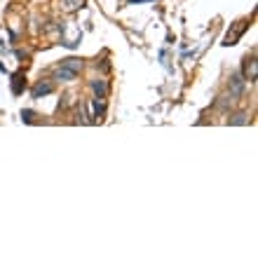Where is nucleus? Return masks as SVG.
Masks as SVG:
<instances>
[{
  "label": "nucleus",
  "instance_id": "1",
  "mask_svg": "<svg viewBox=\"0 0 258 258\" xmlns=\"http://www.w3.org/2000/svg\"><path fill=\"white\" fill-rule=\"evenodd\" d=\"M54 92V85L49 80H40L38 85L33 87V99H40V96H47V94H52Z\"/></svg>",
  "mask_w": 258,
  "mask_h": 258
},
{
  "label": "nucleus",
  "instance_id": "2",
  "mask_svg": "<svg viewBox=\"0 0 258 258\" xmlns=\"http://www.w3.org/2000/svg\"><path fill=\"white\" fill-rule=\"evenodd\" d=\"M242 94H244V80H242V75H232L230 78V96L239 99Z\"/></svg>",
  "mask_w": 258,
  "mask_h": 258
},
{
  "label": "nucleus",
  "instance_id": "3",
  "mask_svg": "<svg viewBox=\"0 0 258 258\" xmlns=\"http://www.w3.org/2000/svg\"><path fill=\"white\" fill-rule=\"evenodd\" d=\"M63 7V12H78L82 7L87 5V0H59Z\"/></svg>",
  "mask_w": 258,
  "mask_h": 258
},
{
  "label": "nucleus",
  "instance_id": "4",
  "mask_svg": "<svg viewBox=\"0 0 258 258\" xmlns=\"http://www.w3.org/2000/svg\"><path fill=\"white\" fill-rule=\"evenodd\" d=\"M75 71H71V68H66V66H59L54 71V78L56 80H63V82H71V80H75Z\"/></svg>",
  "mask_w": 258,
  "mask_h": 258
},
{
  "label": "nucleus",
  "instance_id": "5",
  "mask_svg": "<svg viewBox=\"0 0 258 258\" xmlns=\"http://www.w3.org/2000/svg\"><path fill=\"white\" fill-rule=\"evenodd\" d=\"M246 26H249L246 21H239V26L235 28L232 33H228V38H225V42H223V45H235V42H237V38H239V35H242V33H244V31H246Z\"/></svg>",
  "mask_w": 258,
  "mask_h": 258
},
{
  "label": "nucleus",
  "instance_id": "6",
  "mask_svg": "<svg viewBox=\"0 0 258 258\" xmlns=\"http://www.w3.org/2000/svg\"><path fill=\"white\" fill-rule=\"evenodd\" d=\"M244 73H246V80H249V82L256 80V78H258V63H256V59H246Z\"/></svg>",
  "mask_w": 258,
  "mask_h": 258
},
{
  "label": "nucleus",
  "instance_id": "7",
  "mask_svg": "<svg viewBox=\"0 0 258 258\" xmlns=\"http://www.w3.org/2000/svg\"><path fill=\"white\" fill-rule=\"evenodd\" d=\"M24 87H26V82H24V75H21V73H17V75H14V78H12V94H17V96H19L21 92H24Z\"/></svg>",
  "mask_w": 258,
  "mask_h": 258
},
{
  "label": "nucleus",
  "instance_id": "8",
  "mask_svg": "<svg viewBox=\"0 0 258 258\" xmlns=\"http://www.w3.org/2000/svg\"><path fill=\"white\" fill-rule=\"evenodd\" d=\"M92 89L96 92V99H103V96H106V92H108V87H106V82H103V80H94V82H92Z\"/></svg>",
  "mask_w": 258,
  "mask_h": 258
},
{
  "label": "nucleus",
  "instance_id": "9",
  "mask_svg": "<svg viewBox=\"0 0 258 258\" xmlns=\"http://www.w3.org/2000/svg\"><path fill=\"white\" fill-rule=\"evenodd\" d=\"M61 66H66V68H71V71H75V73H78V71L82 68V61H80V59H73V56H71V59H63Z\"/></svg>",
  "mask_w": 258,
  "mask_h": 258
},
{
  "label": "nucleus",
  "instance_id": "10",
  "mask_svg": "<svg viewBox=\"0 0 258 258\" xmlns=\"http://www.w3.org/2000/svg\"><path fill=\"white\" fill-rule=\"evenodd\" d=\"M246 122H249V120H246L244 113H239V115H235V117L230 120V124H246Z\"/></svg>",
  "mask_w": 258,
  "mask_h": 258
}]
</instances>
